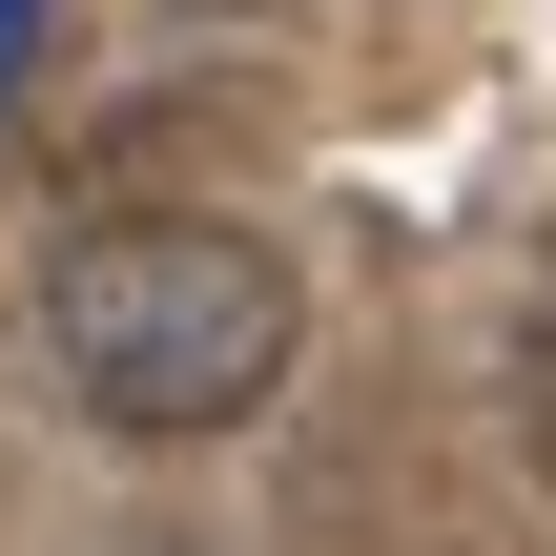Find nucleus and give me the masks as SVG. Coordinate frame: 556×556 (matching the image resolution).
I'll return each mask as SVG.
<instances>
[{
	"label": "nucleus",
	"instance_id": "obj_1",
	"mask_svg": "<svg viewBox=\"0 0 556 556\" xmlns=\"http://www.w3.org/2000/svg\"><path fill=\"white\" fill-rule=\"evenodd\" d=\"M289 330H309L289 268L248 227H186V206H124V227H83L41 268V371L103 433H227V413H268Z\"/></svg>",
	"mask_w": 556,
	"mask_h": 556
},
{
	"label": "nucleus",
	"instance_id": "obj_2",
	"mask_svg": "<svg viewBox=\"0 0 556 556\" xmlns=\"http://www.w3.org/2000/svg\"><path fill=\"white\" fill-rule=\"evenodd\" d=\"M21 62H41V0H0V103H21Z\"/></svg>",
	"mask_w": 556,
	"mask_h": 556
}]
</instances>
